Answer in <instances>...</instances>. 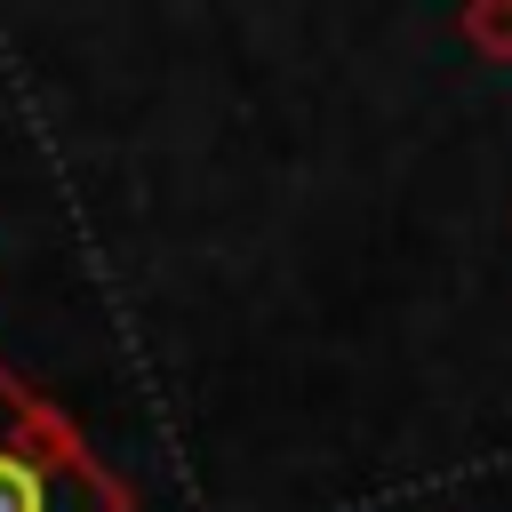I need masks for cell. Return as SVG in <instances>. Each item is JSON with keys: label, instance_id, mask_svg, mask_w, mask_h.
Segmentation results:
<instances>
[{"label": "cell", "instance_id": "1", "mask_svg": "<svg viewBox=\"0 0 512 512\" xmlns=\"http://www.w3.org/2000/svg\"><path fill=\"white\" fill-rule=\"evenodd\" d=\"M0 512H136V488L16 368H0Z\"/></svg>", "mask_w": 512, "mask_h": 512}, {"label": "cell", "instance_id": "2", "mask_svg": "<svg viewBox=\"0 0 512 512\" xmlns=\"http://www.w3.org/2000/svg\"><path fill=\"white\" fill-rule=\"evenodd\" d=\"M456 32H464V48H472V56L512 64V0H464Z\"/></svg>", "mask_w": 512, "mask_h": 512}]
</instances>
